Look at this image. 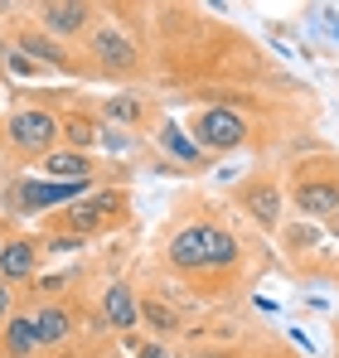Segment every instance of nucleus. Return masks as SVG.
Here are the masks:
<instances>
[{
  "instance_id": "obj_4",
  "label": "nucleus",
  "mask_w": 339,
  "mask_h": 358,
  "mask_svg": "<svg viewBox=\"0 0 339 358\" xmlns=\"http://www.w3.org/2000/svg\"><path fill=\"white\" fill-rule=\"evenodd\" d=\"M83 194H88V184H58V179H34V175H25L15 184L20 213H39V208H54V203H73Z\"/></svg>"
},
{
  "instance_id": "obj_9",
  "label": "nucleus",
  "mask_w": 339,
  "mask_h": 358,
  "mask_svg": "<svg viewBox=\"0 0 339 358\" xmlns=\"http://www.w3.org/2000/svg\"><path fill=\"white\" fill-rule=\"evenodd\" d=\"M44 175L58 184H92V160L83 150H49L44 155Z\"/></svg>"
},
{
  "instance_id": "obj_7",
  "label": "nucleus",
  "mask_w": 339,
  "mask_h": 358,
  "mask_svg": "<svg viewBox=\"0 0 339 358\" xmlns=\"http://www.w3.org/2000/svg\"><path fill=\"white\" fill-rule=\"evenodd\" d=\"M102 320H107V329H136L141 324V305H136V296H131V286H107V296H102Z\"/></svg>"
},
{
  "instance_id": "obj_2",
  "label": "nucleus",
  "mask_w": 339,
  "mask_h": 358,
  "mask_svg": "<svg viewBox=\"0 0 339 358\" xmlns=\"http://www.w3.org/2000/svg\"><path fill=\"white\" fill-rule=\"evenodd\" d=\"M58 136H63V121L54 112H44V107H25V112H15L5 121V141L15 150H25V155H49Z\"/></svg>"
},
{
  "instance_id": "obj_5",
  "label": "nucleus",
  "mask_w": 339,
  "mask_h": 358,
  "mask_svg": "<svg viewBox=\"0 0 339 358\" xmlns=\"http://www.w3.org/2000/svg\"><path fill=\"white\" fill-rule=\"evenodd\" d=\"M88 44H92V59H102L107 68H131L136 63V44L121 34V24H97Z\"/></svg>"
},
{
  "instance_id": "obj_8",
  "label": "nucleus",
  "mask_w": 339,
  "mask_h": 358,
  "mask_svg": "<svg viewBox=\"0 0 339 358\" xmlns=\"http://www.w3.org/2000/svg\"><path fill=\"white\" fill-rule=\"evenodd\" d=\"M34 262H39V247L25 238L0 242V281H29L34 276Z\"/></svg>"
},
{
  "instance_id": "obj_18",
  "label": "nucleus",
  "mask_w": 339,
  "mask_h": 358,
  "mask_svg": "<svg viewBox=\"0 0 339 358\" xmlns=\"http://www.w3.org/2000/svg\"><path fill=\"white\" fill-rule=\"evenodd\" d=\"M141 320H146L155 334H170V329H179L174 310H170V305H160V300H146V305H141Z\"/></svg>"
},
{
  "instance_id": "obj_20",
  "label": "nucleus",
  "mask_w": 339,
  "mask_h": 358,
  "mask_svg": "<svg viewBox=\"0 0 339 358\" xmlns=\"http://www.w3.org/2000/svg\"><path fill=\"white\" fill-rule=\"evenodd\" d=\"M88 203H92V208H97V213H107V218H112L116 208H121V194H92V199H88Z\"/></svg>"
},
{
  "instance_id": "obj_21",
  "label": "nucleus",
  "mask_w": 339,
  "mask_h": 358,
  "mask_svg": "<svg viewBox=\"0 0 339 358\" xmlns=\"http://www.w3.org/2000/svg\"><path fill=\"white\" fill-rule=\"evenodd\" d=\"M49 252H83V238H54Z\"/></svg>"
},
{
  "instance_id": "obj_15",
  "label": "nucleus",
  "mask_w": 339,
  "mask_h": 358,
  "mask_svg": "<svg viewBox=\"0 0 339 358\" xmlns=\"http://www.w3.org/2000/svg\"><path fill=\"white\" fill-rule=\"evenodd\" d=\"M63 141H68V150H83L88 155V145H97L102 131H97V121H88V117H68L63 121Z\"/></svg>"
},
{
  "instance_id": "obj_17",
  "label": "nucleus",
  "mask_w": 339,
  "mask_h": 358,
  "mask_svg": "<svg viewBox=\"0 0 339 358\" xmlns=\"http://www.w3.org/2000/svg\"><path fill=\"white\" fill-rule=\"evenodd\" d=\"M160 145H165L170 155H179V160H199V141H189L179 126H165L160 131Z\"/></svg>"
},
{
  "instance_id": "obj_1",
  "label": "nucleus",
  "mask_w": 339,
  "mask_h": 358,
  "mask_svg": "<svg viewBox=\"0 0 339 358\" xmlns=\"http://www.w3.org/2000/svg\"><path fill=\"white\" fill-rule=\"evenodd\" d=\"M170 262L179 266V271H194V266H214V271H223L237 262V242L228 238L223 228H214V223H189V228H179L174 238H170Z\"/></svg>"
},
{
  "instance_id": "obj_19",
  "label": "nucleus",
  "mask_w": 339,
  "mask_h": 358,
  "mask_svg": "<svg viewBox=\"0 0 339 358\" xmlns=\"http://www.w3.org/2000/svg\"><path fill=\"white\" fill-rule=\"evenodd\" d=\"M107 117L131 126V121H141V102H136V97H126V92H121V97H107Z\"/></svg>"
},
{
  "instance_id": "obj_24",
  "label": "nucleus",
  "mask_w": 339,
  "mask_h": 358,
  "mask_svg": "<svg viewBox=\"0 0 339 358\" xmlns=\"http://www.w3.org/2000/svg\"><path fill=\"white\" fill-rule=\"evenodd\" d=\"M141 358H170V354H165V344H146V349H141Z\"/></svg>"
},
{
  "instance_id": "obj_13",
  "label": "nucleus",
  "mask_w": 339,
  "mask_h": 358,
  "mask_svg": "<svg viewBox=\"0 0 339 358\" xmlns=\"http://www.w3.org/2000/svg\"><path fill=\"white\" fill-rule=\"evenodd\" d=\"M39 349V339H34V315H10L5 320V354L25 358Z\"/></svg>"
},
{
  "instance_id": "obj_25",
  "label": "nucleus",
  "mask_w": 339,
  "mask_h": 358,
  "mask_svg": "<svg viewBox=\"0 0 339 358\" xmlns=\"http://www.w3.org/2000/svg\"><path fill=\"white\" fill-rule=\"evenodd\" d=\"M0 170H5V145H0Z\"/></svg>"
},
{
  "instance_id": "obj_12",
  "label": "nucleus",
  "mask_w": 339,
  "mask_h": 358,
  "mask_svg": "<svg viewBox=\"0 0 339 358\" xmlns=\"http://www.w3.org/2000/svg\"><path fill=\"white\" fill-rule=\"evenodd\" d=\"M296 203H300V213L325 218V213H335V208H339V189H335V184H315V179H305V184L296 189Z\"/></svg>"
},
{
  "instance_id": "obj_22",
  "label": "nucleus",
  "mask_w": 339,
  "mask_h": 358,
  "mask_svg": "<svg viewBox=\"0 0 339 358\" xmlns=\"http://www.w3.org/2000/svg\"><path fill=\"white\" fill-rule=\"evenodd\" d=\"M0 320H10V281H0Z\"/></svg>"
},
{
  "instance_id": "obj_23",
  "label": "nucleus",
  "mask_w": 339,
  "mask_h": 358,
  "mask_svg": "<svg viewBox=\"0 0 339 358\" xmlns=\"http://www.w3.org/2000/svg\"><path fill=\"white\" fill-rule=\"evenodd\" d=\"M10 68H15V73H34V63L25 59V54H15V59H10Z\"/></svg>"
},
{
  "instance_id": "obj_10",
  "label": "nucleus",
  "mask_w": 339,
  "mask_h": 358,
  "mask_svg": "<svg viewBox=\"0 0 339 358\" xmlns=\"http://www.w3.org/2000/svg\"><path fill=\"white\" fill-rule=\"evenodd\" d=\"M242 203H247V213H252L262 228H277V223H282V189H277V184H252Z\"/></svg>"
},
{
  "instance_id": "obj_6",
  "label": "nucleus",
  "mask_w": 339,
  "mask_h": 358,
  "mask_svg": "<svg viewBox=\"0 0 339 358\" xmlns=\"http://www.w3.org/2000/svg\"><path fill=\"white\" fill-rule=\"evenodd\" d=\"M39 20H44V34H83L88 20H92V10L78 5V0H49L39 10Z\"/></svg>"
},
{
  "instance_id": "obj_16",
  "label": "nucleus",
  "mask_w": 339,
  "mask_h": 358,
  "mask_svg": "<svg viewBox=\"0 0 339 358\" xmlns=\"http://www.w3.org/2000/svg\"><path fill=\"white\" fill-rule=\"evenodd\" d=\"M107 223V213H97L88 199H78L73 208H68V228H73V238H88V233H97Z\"/></svg>"
},
{
  "instance_id": "obj_11",
  "label": "nucleus",
  "mask_w": 339,
  "mask_h": 358,
  "mask_svg": "<svg viewBox=\"0 0 339 358\" xmlns=\"http://www.w3.org/2000/svg\"><path fill=\"white\" fill-rule=\"evenodd\" d=\"M68 334H73V310H63V305L34 310V339L39 344H63Z\"/></svg>"
},
{
  "instance_id": "obj_14",
  "label": "nucleus",
  "mask_w": 339,
  "mask_h": 358,
  "mask_svg": "<svg viewBox=\"0 0 339 358\" xmlns=\"http://www.w3.org/2000/svg\"><path fill=\"white\" fill-rule=\"evenodd\" d=\"M20 54L25 59H44V63H54V68H73V59L58 49L54 39H44V34H20Z\"/></svg>"
},
{
  "instance_id": "obj_3",
  "label": "nucleus",
  "mask_w": 339,
  "mask_h": 358,
  "mask_svg": "<svg viewBox=\"0 0 339 358\" xmlns=\"http://www.w3.org/2000/svg\"><path fill=\"white\" fill-rule=\"evenodd\" d=\"M194 136H199V150H237L247 136V121L228 107H209L194 121Z\"/></svg>"
}]
</instances>
